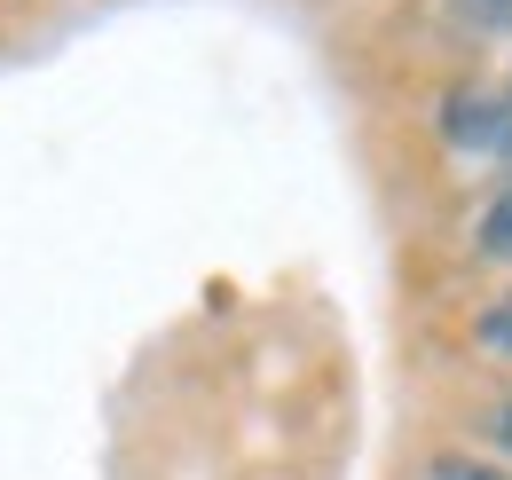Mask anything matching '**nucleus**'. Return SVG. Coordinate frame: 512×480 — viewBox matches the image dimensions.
<instances>
[{
	"label": "nucleus",
	"instance_id": "obj_4",
	"mask_svg": "<svg viewBox=\"0 0 512 480\" xmlns=\"http://www.w3.org/2000/svg\"><path fill=\"white\" fill-rule=\"evenodd\" d=\"M481 433H489V449H497V457L512 465V394H505V402H489V418H481Z\"/></svg>",
	"mask_w": 512,
	"mask_h": 480
},
{
	"label": "nucleus",
	"instance_id": "obj_5",
	"mask_svg": "<svg viewBox=\"0 0 512 480\" xmlns=\"http://www.w3.org/2000/svg\"><path fill=\"white\" fill-rule=\"evenodd\" d=\"M497 8H512V0H497Z\"/></svg>",
	"mask_w": 512,
	"mask_h": 480
},
{
	"label": "nucleus",
	"instance_id": "obj_2",
	"mask_svg": "<svg viewBox=\"0 0 512 480\" xmlns=\"http://www.w3.org/2000/svg\"><path fill=\"white\" fill-rule=\"evenodd\" d=\"M473 347H481V355H497V362H512V292L473 315Z\"/></svg>",
	"mask_w": 512,
	"mask_h": 480
},
{
	"label": "nucleus",
	"instance_id": "obj_3",
	"mask_svg": "<svg viewBox=\"0 0 512 480\" xmlns=\"http://www.w3.org/2000/svg\"><path fill=\"white\" fill-rule=\"evenodd\" d=\"M426 480H512V473L481 465V457H465V449H449V457H434V465H426Z\"/></svg>",
	"mask_w": 512,
	"mask_h": 480
},
{
	"label": "nucleus",
	"instance_id": "obj_1",
	"mask_svg": "<svg viewBox=\"0 0 512 480\" xmlns=\"http://www.w3.org/2000/svg\"><path fill=\"white\" fill-rule=\"evenodd\" d=\"M473 244H481V260H497V268H512V189H505V197H489V213H481V229H473Z\"/></svg>",
	"mask_w": 512,
	"mask_h": 480
}]
</instances>
